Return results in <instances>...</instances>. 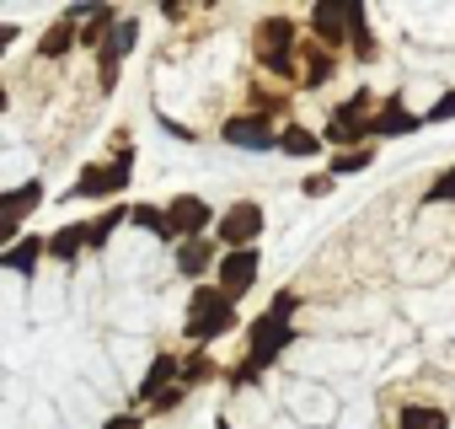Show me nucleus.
I'll return each instance as SVG.
<instances>
[{"label":"nucleus","mask_w":455,"mask_h":429,"mask_svg":"<svg viewBox=\"0 0 455 429\" xmlns=\"http://www.w3.org/2000/svg\"><path fill=\"white\" fill-rule=\"evenodd\" d=\"M220 134H225V145L252 150V156H268V150H279V129H274L263 113H236V118L225 124Z\"/></svg>","instance_id":"7"},{"label":"nucleus","mask_w":455,"mask_h":429,"mask_svg":"<svg viewBox=\"0 0 455 429\" xmlns=\"http://www.w3.org/2000/svg\"><path fill=\"white\" fill-rule=\"evenodd\" d=\"M17 38H22V28H17V22H0V54H6Z\"/></svg>","instance_id":"35"},{"label":"nucleus","mask_w":455,"mask_h":429,"mask_svg":"<svg viewBox=\"0 0 455 429\" xmlns=\"http://www.w3.org/2000/svg\"><path fill=\"white\" fill-rule=\"evenodd\" d=\"M166 221H172V237L177 242H188V237H204L220 214L209 209V198H198V193H177L172 204H166Z\"/></svg>","instance_id":"8"},{"label":"nucleus","mask_w":455,"mask_h":429,"mask_svg":"<svg viewBox=\"0 0 455 429\" xmlns=\"http://www.w3.org/2000/svg\"><path fill=\"white\" fill-rule=\"evenodd\" d=\"M86 253V221H70V226H60L54 237H49V258L65 269V263H76Z\"/></svg>","instance_id":"17"},{"label":"nucleus","mask_w":455,"mask_h":429,"mask_svg":"<svg viewBox=\"0 0 455 429\" xmlns=\"http://www.w3.org/2000/svg\"><path fill=\"white\" fill-rule=\"evenodd\" d=\"M161 129H166V134H172V140H198V134H193V129H188V124H177V118H161Z\"/></svg>","instance_id":"34"},{"label":"nucleus","mask_w":455,"mask_h":429,"mask_svg":"<svg viewBox=\"0 0 455 429\" xmlns=\"http://www.w3.org/2000/svg\"><path fill=\"white\" fill-rule=\"evenodd\" d=\"M258 274H263V253H258V247H236V253H225V258L214 263V285L231 295V301H242V295L258 285Z\"/></svg>","instance_id":"5"},{"label":"nucleus","mask_w":455,"mask_h":429,"mask_svg":"<svg viewBox=\"0 0 455 429\" xmlns=\"http://www.w3.org/2000/svg\"><path fill=\"white\" fill-rule=\"evenodd\" d=\"M129 226H140V231H150V237H161V242H177L161 204H134V209H129Z\"/></svg>","instance_id":"21"},{"label":"nucleus","mask_w":455,"mask_h":429,"mask_svg":"<svg viewBox=\"0 0 455 429\" xmlns=\"http://www.w3.org/2000/svg\"><path fill=\"white\" fill-rule=\"evenodd\" d=\"M38 204H44V177H28V182H17V188L0 193V209L17 214V221H28V214H33Z\"/></svg>","instance_id":"18"},{"label":"nucleus","mask_w":455,"mask_h":429,"mask_svg":"<svg viewBox=\"0 0 455 429\" xmlns=\"http://www.w3.org/2000/svg\"><path fill=\"white\" fill-rule=\"evenodd\" d=\"M17 237H22V221H17V214H6V209H0V253H6Z\"/></svg>","instance_id":"29"},{"label":"nucleus","mask_w":455,"mask_h":429,"mask_svg":"<svg viewBox=\"0 0 455 429\" xmlns=\"http://www.w3.org/2000/svg\"><path fill=\"white\" fill-rule=\"evenodd\" d=\"M182 397H188V386H166V392H161V397L150 402V413H172V408H177Z\"/></svg>","instance_id":"32"},{"label":"nucleus","mask_w":455,"mask_h":429,"mask_svg":"<svg viewBox=\"0 0 455 429\" xmlns=\"http://www.w3.org/2000/svg\"><path fill=\"white\" fill-rule=\"evenodd\" d=\"M418 129H428V124H423V113H407L402 97H391V102L370 118V140H407V134H418Z\"/></svg>","instance_id":"10"},{"label":"nucleus","mask_w":455,"mask_h":429,"mask_svg":"<svg viewBox=\"0 0 455 429\" xmlns=\"http://www.w3.org/2000/svg\"><path fill=\"white\" fill-rule=\"evenodd\" d=\"M327 76H332V54L316 44V49H311V60H306V76H300V81H306V86H322Z\"/></svg>","instance_id":"25"},{"label":"nucleus","mask_w":455,"mask_h":429,"mask_svg":"<svg viewBox=\"0 0 455 429\" xmlns=\"http://www.w3.org/2000/svg\"><path fill=\"white\" fill-rule=\"evenodd\" d=\"M102 429H145V418L140 413H113V418H102Z\"/></svg>","instance_id":"33"},{"label":"nucleus","mask_w":455,"mask_h":429,"mask_svg":"<svg viewBox=\"0 0 455 429\" xmlns=\"http://www.w3.org/2000/svg\"><path fill=\"white\" fill-rule=\"evenodd\" d=\"M129 166H134V150H118L113 161H92L70 193H76V198H97V204H102V198H118V193L129 188V177H134Z\"/></svg>","instance_id":"4"},{"label":"nucleus","mask_w":455,"mask_h":429,"mask_svg":"<svg viewBox=\"0 0 455 429\" xmlns=\"http://www.w3.org/2000/svg\"><path fill=\"white\" fill-rule=\"evenodd\" d=\"M12 108V97H6V81H0V113H6Z\"/></svg>","instance_id":"36"},{"label":"nucleus","mask_w":455,"mask_h":429,"mask_svg":"<svg viewBox=\"0 0 455 429\" xmlns=\"http://www.w3.org/2000/svg\"><path fill=\"white\" fill-rule=\"evenodd\" d=\"M268 312H274V317H279V322H295V312H300V295H295V290H279V295H274V306H268Z\"/></svg>","instance_id":"27"},{"label":"nucleus","mask_w":455,"mask_h":429,"mask_svg":"<svg viewBox=\"0 0 455 429\" xmlns=\"http://www.w3.org/2000/svg\"><path fill=\"white\" fill-rule=\"evenodd\" d=\"M44 258H49V237H17L6 253H0V269H6V274H22V279H28V274H33Z\"/></svg>","instance_id":"12"},{"label":"nucleus","mask_w":455,"mask_h":429,"mask_svg":"<svg viewBox=\"0 0 455 429\" xmlns=\"http://www.w3.org/2000/svg\"><path fill=\"white\" fill-rule=\"evenodd\" d=\"M214 263H220V258H214V242H209V237H188V242H177V274H182V279L198 285Z\"/></svg>","instance_id":"13"},{"label":"nucleus","mask_w":455,"mask_h":429,"mask_svg":"<svg viewBox=\"0 0 455 429\" xmlns=\"http://www.w3.org/2000/svg\"><path fill=\"white\" fill-rule=\"evenodd\" d=\"M129 209H134V204H118V198H113V204L97 214V221H86V253H102V247H108V237L129 221Z\"/></svg>","instance_id":"15"},{"label":"nucleus","mask_w":455,"mask_h":429,"mask_svg":"<svg viewBox=\"0 0 455 429\" xmlns=\"http://www.w3.org/2000/svg\"><path fill=\"white\" fill-rule=\"evenodd\" d=\"M258 54H263V65L268 70H279V76H295V22L290 17H263L258 22Z\"/></svg>","instance_id":"6"},{"label":"nucleus","mask_w":455,"mask_h":429,"mask_svg":"<svg viewBox=\"0 0 455 429\" xmlns=\"http://www.w3.org/2000/svg\"><path fill=\"white\" fill-rule=\"evenodd\" d=\"M161 6H166V12H177V6H182V0H161Z\"/></svg>","instance_id":"37"},{"label":"nucleus","mask_w":455,"mask_h":429,"mask_svg":"<svg viewBox=\"0 0 455 429\" xmlns=\"http://www.w3.org/2000/svg\"><path fill=\"white\" fill-rule=\"evenodd\" d=\"M348 12H354V0H316L311 6V33L322 49L348 44Z\"/></svg>","instance_id":"9"},{"label":"nucleus","mask_w":455,"mask_h":429,"mask_svg":"<svg viewBox=\"0 0 455 429\" xmlns=\"http://www.w3.org/2000/svg\"><path fill=\"white\" fill-rule=\"evenodd\" d=\"M290 344H300V328H295V322H279L274 312H263V317L247 328V360L231 370V386H252L263 370L279 365V354H284Z\"/></svg>","instance_id":"1"},{"label":"nucleus","mask_w":455,"mask_h":429,"mask_svg":"<svg viewBox=\"0 0 455 429\" xmlns=\"http://www.w3.org/2000/svg\"><path fill=\"white\" fill-rule=\"evenodd\" d=\"M188 344H198V349H209V344H220L225 333L236 328V301L225 295L220 285H193V301H188Z\"/></svg>","instance_id":"2"},{"label":"nucleus","mask_w":455,"mask_h":429,"mask_svg":"<svg viewBox=\"0 0 455 429\" xmlns=\"http://www.w3.org/2000/svg\"><path fill=\"white\" fill-rule=\"evenodd\" d=\"M118 22H124V17H118V6H113V0H102V6L86 17V28H81V49H97V54H102Z\"/></svg>","instance_id":"14"},{"label":"nucleus","mask_w":455,"mask_h":429,"mask_svg":"<svg viewBox=\"0 0 455 429\" xmlns=\"http://www.w3.org/2000/svg\"><path fill=\"white\" fill-rule=\"evenodd\" d=\"M279 156H290V161H311V156H322V134L306 129V124H284V129H279Z\"/></svg>","instance_id":"16"},{"label":"nucleus","mask_w":455,"mask_h":429,"mask_svg":"<svg viewBox=\"0 0 455 429\" xmlns=\"http://www.w3.org/2000/svg\"><path fill=\"white\" fill-rule=\"evenodd\" d=\"M332 182H338V177H332V172H322V177H306L300 188H306V198H327V193H332Z\"/></svg>","instance_id":"31"},{"label":"nucleus","mask_w":455,"mask_h":429,"mask_svg":"<svg viewBox=\"0 0 455 429\" xmlns=\"http://www.w3.org/2000/svg\"><path fill=\"white\" fill-rule=\"evenodd\" d=\"M177 376H182V360H177V354H156V360L145 365V376H140L134 397H140V402H156L166 386H177Z\"/></svg>","instance_id":"11"},{"label":"nucleus","mask_w":455,"mask_h":429,"mask_svg":"<svg viewBox=\"0 0 455 429\" xmlns=\"http://www.w3.org/2000/svg\"><path fill=\"white\" fill-rule=\"evenodd\" d=\"M263 204H252V198H236L231 209L214 221V242L225 247V253H236V247H258V237H263Z\"/></svg>","instance_id":"3"},{"label":"nucleus","mask_w":455,"mask_h":429,"mask_svg":"<svg viewBox=\"0 0 455 429\" xmlns=\"http://www.w3.org/2000/svg\"><path fill=\"white\" fill-rule=\"evenodd\" d=\"M70 49H81V28L60 17V22H54V28L44 33V44H38V54H44V60H65Z\"/></svg>","instance_id":"20"},{"label":"nucleus","mask_w":455,"mask_h":429,"mask_svg":"<svg viewBox=\"0 0 455 429\" xmlns=\"http://www.w3.org/2000/svg\"><path fill=\"white\" fill-rule=\"evenodd\" d=\"M364 108H370V92H354L348 102H338V113H332V118H359Z\"/></svg>","instance_id":"30"},{"label":"nucleus","mask_w":455,"mask_h":429,"mask_svg":"<svg viewBox=\"0 0 455 429\" xmlns=\"http://www.w3.org/2000/svg\"><path fill=\"white\" fill-rule=\"evenodd\" d=\"M134 44H140V22H134V17H124V22L113 28V38H108V49H102L97 60H113V65H124V60L134 54Z\"/></svg>","instance_id":"22"},{"label":"nucleus","mask_w":455,"mask_h":429,"mask_svg":"<svg viewBox=\"0 0 455 429\" xmlns=\"http://www.w3.org/2000/svg\"><path fill=\"white\" fill-rule=\"evenodd\" d=\"M209 376H214V365H209V354L198 349L193 360H182V376H177V386H188V392H193V386H198V381H209Z\"/></svg>","instance_id":"24"},{"label":"nucleus","mask_w":455,"mask_h":429,"mask_svg":"<svg viewBox=\"0 0 455 429\" xmlns=\"http://www.w3.org/2000/svg\"><path fill=\"white\" fill-rule=\"evenodd\" d=\"M375 166V145H354V150H332L327 172L332 177H354V172H370Z\"/></svg>","instance_id":"23"},{"label":"nucleus","mask_w":455,"mask_h":429,"mask_svg":"<svg viewBox=\"0 0 455 429\" xmlns=\"http://www.w3.org/2000/svg\"><path fill=\"white\" fill-rule=\"evenodd\" d=\"M396 429H450V413L434 408V402H402Z\"/></svg>","instance_id":"19"},{"label":"nucleus","mask_w":455,"mask_h":429,"mask_svg":"<svg viewBox=\"0 0 455 429\" xmlns=\"http://www.w3.org/2000/svg\"><path fill=\"white\" fill-rule=\"evenodd\" d=\"M450 118H455V92H444V97L423 113V124H450Z\"/></svg>","instance_id":"28"},{"label":"nucleus","mask_w":455,"mask_h":429,"mask_svg":"<svg viewBox=\"0 0 455 429\" xmlns=\"http://www.w3.org/2000/svg\"><path fill=\"white\" fill-rule=\"evenodd\" d=\"M423 204H455V166H444V172H439V177L428 182Z\"/></svg>","instance_id":"26"}]
</instances>
